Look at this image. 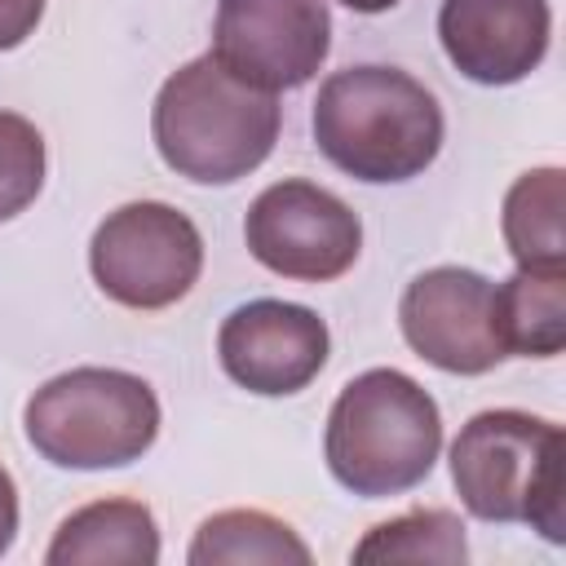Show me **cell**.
I'll return each mask as SVG.
<instances>
[{"label": "cell", "mask_w": 566, "mask_h": 566, "mask_svg": "<svg viewBox=\"0 0 566 566\" xmlns=\"http://www.w3.org/2000/svg\"><path fill=\"white\" fill-rule=\"evenodd\" d=\"M318 150L349 177L389 186L420 177L442 150L438 97L398 66H345L318 84L310 115Z\"/></svg>", "instance_id": "1"}, {"label": "cell", "mask_w": 566, "mask_h": 566, "mask_svg": "<svg viewBox=\"0 0 566 566\" xmlns=\"http://www.w3.org/2000/svg\"><path fill=\"white\" fill-rule=\"evenodd\" d=\"M279 97L230 75L212 53L177 66L150 111L159 159L199 186H230L261 168L279 142Z\"/></svg>", "instance_id": "2"}, {"label": "cell", "mask_w": 566, "mask_h": 566, "mask_svg": "<svg viewBox=\"0 0 566 566\" xmlns=\"http://www.w3.org/2000/svg\"><path fill=\"white\" fill-rule=\"evenodd\" d=\"M442 451V416L420 380L394 367L354 376L323 429V455L332 478L363 495L385 500L420 486Z\"/></svg>", "instance_id": "3"}, {"label": "cell", "mask_w": 566, "mask_h": 566, "mask_svg": "<svg viewBox=\"0 0 566 566\" xmlns=\"http://www.w3.org/2000/svg\"><path fill=\"white\" fill-rule=\"evenodd\" d=\"M451 482L482 522H526L548 544L566 539V433L562 424L495 407L451 442Z\"/></svg>", "instance_id": "4"}, {"label": "cell", "mask_w": 566, "mask_h": 566, "mask_svg": "<svg viewBox=\"0 0 566 566\" xmlns=\"http://www.w3.org/2000/svg\"><path fill=\"white\" fill-rule=\"evenodd\" d=\"M27 442L57 469H124L159 438L155 389L119 367H75L44 380L22 411Z\"/></svg>", "instance_id": "5"}, {"label": "cell", "mask_w": 566, "mask_h": 566, "mask_svg": "<svg viewBox=\"0 0 566 566\" xmlns=\"http://www.w3.org/2000/svg\"><path fill=\"white\" fill-rule=\"evenodd\" d=\"M88 270L115 305L168 310L195 287L203 270V239L172 203L137 199L106 212V221L93 230Z\"/></svg>", "instance_id": "6"}, {"label": "cell", "mask_w": 566, "mask_h": 566, "mask_svg": "<svg viewBox=\"0 0 566 566\" xmlns=\"http://www.w3.org/2000/svg\"><path fill=\"white\" fill-rule=\"evenodd\" d=\"M243 239L265 270L296 283H332L358 261L363 221L332 190L305 177H283L252 199Z\"/></svg>", "instance_id": "7"}, {"label": "cell", "mask_w": 566, "mask_h": 566, "mask_svg": "<svg viewBox=\"0 0 566 566\" xmlns=\"http://www.w3.org/2000/svg\"><path fill=\"white\" fill-rule=\"evenodd\" d=\"M332 49L323 0H217L212 57L252 88H301Z\"/></svg>", "instance_id": "8"}, {"label": "cell", "mask_w": 566, "mask_h": 566, "mask_svg": "<svg viewBox=\"0 0 566 566\" xmlns=\"http://www.w3.org/2000/svg\"><path fill=\"white\" fill-rule=\"evenodd\" d=\"M407 345L451 376H482L504 354L495 332V283L464 265H438L407 283L398 301Z\"/></svg>", "instance_id": "9"}, {"label": "cell", "mask_w": 566, "mask_h": 566, "mask_svg": "<svg viewBox=\"0 0 566 566\" xmlns=\"http://www.w3.org/2000/svg\"><path fill=\"white\" fill-rule=\"evenodd\" d=\"M327 323L296 301H248L226 314L217 358L234 385L261 398L301 394L327 363Z\"/></svg>", "instance_id": "10"}, {"label": "cell", "mask_w": 566, "mask_h": 566, "mask_svg": "<svg viewBox=\"0 0 566 566\" xmlns=\"http://www.w3.org/2000/svg\"><path fill=\"white\" fill-rule=\"evenodd\" d=\"M548 0H442L438 40L451 66L486 88L526 80L548 53Z\"/></svg>", "instance_id": "11"}, {"label": "cell", "mask_w": 566, "mask_h": 566, "mask_svg": "<svg viewBox=\"0 0 566 566\" xmlns=\"http://www.w3.org/2000/svg\"><path fill=\"white\" fill-rule=\"evenodd\" d=\"M49 566H155L159 562V531L155 513L142 500H93L75 509L49 553Z\"/></svg>", "instance_id": "12"}, {"label": "cell", "mask_w": 566, "mask_h": 566, "mask_svg": "<svg viewBox=\"0 0 566 566\" xmlns=\"http://www.w3.org/2000/svg\"><path fill=\"white\" fill-rule=\"evenodd\" d=\"M500 230L522 270H566V172H522L504 195Z\"/></svg>", "instance_id": "13"}, {"label": "cell", "mask_w": 566, "mask_h": 566, "mask_svg": "<svg viewBox=\"0 0 566 566\" xmlns=\"http://www.w3.org/2000/svg\"><path fill=\"white\" fill-rule=\"evenodd\" d=\"M495 332L504 354L553 358L566 345V270H522L495 283Z\"/></svg>", "instance_id": "14"}, {"label": "cell", "mask_w": 566, "mask_h": 566, "mask_svg": "<svg viewBox=\"0 0 566 566\" xmlns=\"http://www.w3.org/2000/svg\"><path fill=\"white\" fill-rule=\"evenodd\" d=\"M186 562L190 566H252V562L310 566L314 553L283 517H270L261 509H226V513H212L195 531Z\"/></svg>", "instance_id": "15"}, {"label": "cell", "mask_w": 566, "mask_h": 566, "mask_svg": "<svg viewBox=\"0 0 566 566\" xmlns=\"http://www.w3.org/2000/svg\"><path fill=\"white\" fill-rule=\"evenodd\" d=\"M464 522L451 509H416L394 522L371 526L354 544V562H464Z\"/></svg>", "instance_id": "16"}, {"label": "cell", "mask_w": 566, "mask_h": 566, "mask_svg": "<svg viewBox=\"0 0 566 566\" xmlns=\"http://www.w3.org/2000/svg\"><path fill=\"white\" fill-rule=\"evenodd\" d=\"M44 186V137L31 119L0 111V221L27 212Z\"/></svg>", "instance_id": "17"}, {"label": "cell", "mask_w": 566, "mask_h": 566, "mask_svg": "<svg viewBox=\"0 0 566 566\" xmlns=\"http://www.w3.org/2000/svg\"><path fill=\"white\" fill-rule=\"evenodd\" d=\"M44 18V0H0V53L18 49Z\"/></svg>", "instance_id": "18"}, {"label": "cell", "mask_w": 566, "mask_h": 566, "mask_svg": "<svg viewBox=\"0 0 566 566\" xmlns=\"http://www.w3.org/2000/svg\"><path fill=\"white\" fill-rule=\"evenodd\" d=\"M13 535H18V486H13L9 469L0 464V557L9 553Z\"/></svg>", "instance_id": "19"}, {"label": "cell", "mask_w": 566, "mask_h": 566, "mask_svg": "<svg viewBox=\"0 0 566 566\" xmlns=\"http://www.w3.org/2000/svg\"><path fill=\"white\" fill-rule=\"evenodd\" d=\"M345 9H354V13H385V9H394L398 0H340Z\"/></svg>", "instance_id": "20"}]
</instances>
